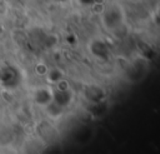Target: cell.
Segmentation results:
<instances>
[]
</instances>
